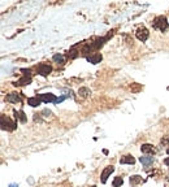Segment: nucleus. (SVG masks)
<instances>
[{
	"label": "nucleus",
	"mask_w": 169,
	"mask_h": 187,
	"mask_svg": "<svg viewBox=\"0 0 169 187\" xmlns=\"http://www.w3.org/2000/svg\"><path fill=\"white\" fill-rule=\"evenodd\" d=\"M122 183H124V179L121 177H117L116 179L113 181V187H121L122 186Z\"/></svg>",
	"instance_id": "obj_18"
},
{
	"label": "nucleus",
	"mask_w": 169,
	"mask_h": 187,
	"mask_svg": "<svg viewBox=\"0 0 169 187\" xmlns=\"http://www.w3.org/2000/svg\"><path fill=\"white\" fill-rule=\"evenodd\" d=\"M86 59H87V61L91 63V64H98V63H100L102 61V55L100 53H93V55H90V56H86Z\"/></svg>",
	"instance_id": "obj_7"
},
{
	"label": "nucleus",
	"mask_w": 169,
	"mask_h": 187,
	"mask_svg": "<svg viewBox=\"0 0 169 187\" xmlns=\"http://www.w3.org/2000/svg\"><path fill=\"white\" fill-rule=\"evenodd\" d=\"M30 82H31V77H24V78H21L20 81H17L15 82V86H25V85H29Z\"/></svg>",
	"instance_id": "obj_11"
},
{
	"label": "nucleus",
	"mask_w": 169,
	"mask_h": 187,
	"mask_svg": "<svg viewBox=\"0 0 169 187\" xmlns=\"http://www.w3.org/2000/svg\"><path fill=\"white\" fill-rule=\"evenodd\" d=\"M141 181H142V177H139V176H132V177H130V179H129V182H130V185H132V186L138 185Z\"/></svg>",
	"instance_id": "obj_16"
},
{
	"label": "nucleus",
	"mask_w": 169,
	"mask_h": 187,
	"mask_svg": "<svg viewBox=\"0 0 169 187\" xmlns=\"http://www.w3.org/2000/svg\"><path fill=\"white\" fill-rule=\"evenodd\" d=\"M139 161L142 163V165H145V166H150V165L154 163V157L152 156H143V157L139 159Z\"/></svg>",
	"instance_id": "obj_8"
},
{
	"label": "nucleus",
	"mask_w": 169,
	"mask_h": 187,
	"mask_svg": "<svg viewBox=\"0 0 169 187\" xmlns=\"http://www.w3.org/2000/svg\"><path fill=\"white\" fill-rule=\"evenodd\" d=\"M135 35H137V38L139 39L141 42H146L147 39H148L150 33H148V30H147L146 27H141V29H138V30H137Z\"/></svg>",
	"instance_id": "obj_5"
},
{
	"label": "nucleus",
	"mask_w": 169,
	"mask_h": 187,
	"mask_svg": "<svg viewBox=\"0 0 169 187\" xmlns=\"http://www.w3.org/2000/svg\"><path fill=\"white\" fill-rule=\"evenodd\" d=\"M113 170H115L113 166H107L106 169H104L103 173H102V177H100V178H102V183H106V182H107V178L109 177L112 173H113Z\"/></svg>",
	"instance_id": "obj_6"
},
{
	"label": "nucleus",
	"mask_w": 169,
	"mask_h": 187,
	"mask_svg": "<svg viewBox=\"0 0 169 187\" xmlns=\"http://www.w3.org/2000/svg\"><path fill=\"white\" fill-rule=\"evenodd\" d=\"M54 61L57 63V64H64V63H65V57H64L61 53H56V55L54 56Z\"/></svg>",
	"instance_id": "obj_17"
},
{
	"label": "nucleus",
	"mask_w": 169,
	"mask_h": 187,
	"mask_svg": "<svg viewBox=\"0 0 169 187\" xmlns=\"http://www.w3.org/2000/svg\"><path fill=\"white\" fill-rule=\"evenodd\" d=\"M77 53L78 52L76 51V50H72L70 52L68 53V57H70V59H74V57H77Z\"/></svg>",
	"instance_id": "obj_19"
},
{
	"label": "nucleus",
	"mask_w": 169,
	"mask_h": 187,
	"mask_svg": "<svg viewBox=\"0 0 169 187\" xmlns=\"http://www.w3.org/2000/svg\"><path fill=\"white\" fill-rule=\"evenodd\" d=\"M141 150L143 153H155V148L152 144H143L141 147Z\"/></svg>",
	"instance_id": "obj_12"
},
{
	"label": "nucleus",
	"mask_w": 169,
	"mask_h": 187,
	"mask_svg": "<svg viewBox=\"0 0 169 187\" xmlns=\"http://www.w3.org/2000/svg\"><path fill=\"white\" fill-rule=\"evenodd\" d=\"M38 98L41 102H44V103H55L57 102V98L55 96L54 94H41V95H38Z\"/></svg>",
	"instance_id": "obj_4"
},
{
	"label": "nucleus",
	"mask_w": 169,
	"mask_h": 187,
	"mask_svg": "<svg viewBox=\"0 0 169 187\" xmlns=\"http://www.w3.org/2000/svg\"><path fill=\"white\" fill-rule=\"evenodd\" d=\"M16 122L12 121L11 118H8L5 116H2V129L3 130H7V131H12V130L16 129Z\"/></svg>",
	"instance_id": "obj_2"
},
{
	"label": "nucleus",
	"mask_w": 169,
	"mask_h": 187,
	"mask_svg": "<svg viewBox=\"0 0 169 187\" xmlns=\"http://www.w3.org/2000/svg\"><path fill=\"white\" fill-rule=\"evenodd\" d=\"M7 102H9V103H20L21 102V98L18 96V94H9L8 96L5 98Z\"/></svg>",
	"instance_id": "obj_9"
},
{
	"label": "nucleus",
	"mask_w": 169,
	"mask_h": 187,
	"mask_svg": "<svg viewBox=\"0 0 169 187\" xmlns=\"http://www.w3.org/2000/svg\"><path fill=\"white\" fill-rule=\"evenodd\" d=\"M78 95L82 96V98H87L89 95H91V91L87 87H81L80 90H78Z\"/></svg>",
	"instance_id": "obj_13"
},
{
	"label": "nucleus",
	"mask_w": 169,
	"mask_h": 187,
	"mask_svg": "<svg viewBox=\"0 0 169 187\" xmlns=\"http://www.w3.org/2000/svg\"><path fill=\"white\" fill-rule=\"evenodd\" d=\"M51 72H52V66H51L50 64H44V63H42V64H39V65H38V73H39L41 76L46 77V76H48Z\"/></svg>",
	"instance_id": "obj_3"
},
{
	"label": "nucleus",
	"mask_w": 169,
	"mask_h": 187,
	"mask_svg": "<svg viewBox=\"0 0 169 187\" xmlns=\"http://www.w3.org/2000/svg\"><path fill=\"white\" fill-rule=\"evenodd\" d=\"M28 104H29V105H31V107H38L39 104H41V100H39L38 96H35V98H29L28 99Z\"/></svg>",
	"instance_id": "obj_14"
},
{
	"label": "nucleus",
	"mask_w": 169,
	"mask_h": 187,
	"mask_svg": "<svg viewBox=\"0 0 169 187\" xmlns=\"http://www.w3.org/2000/svg\"><path fill=\"white\" fill-rule=\"evenodd\" d=\"M167 153L169 155V147H168V150H167Z\"/></svg>",
	"instance_id": "obj_22"
},
{
	"label": "nucleus",
	"mask_w": 169,
	"mask_h": 187,
	"mask_svg": "<svg viewBox=\"0 0 169 187\" xmlns=\"http://www.w3.org/2000/svg\"><path fill=\"white\" fill-rule=\"evenodd\" d=\"M93 187H96V186H93Z\"/></svg>",
	"instance_id": "obj_23"
},
{
	"label": "nucleus",
	"mask_w": 169,
	"mask_h": 187,
	"mask_svg": "<svg viewBox=\"0 0 169 187\" xmlns=\"http://www.w3.org/2000/svg\"><path fill=\"white\" fill-rule=\"evenodd\" d=\"M164 164H165V165H168V166H169V157H167L165 160H164Z\"/></svg>",
	"instance_id": "obj_20"
},
{
	"label": "nucleus",
	"mask_w": 169,
	"mask_h": 187,
	"mask_svg": "<svg viewBox=\"0 0 169 187\" xmlns=\"http://www.w3.org/2000/svg\"><path fill=\"white\" fill-rule=\"evenodd\" d=\"M134 163H135V159H134L132 155H126V156H124V157L120 160V164H130V165H133Z\"/></svg>",
	"instance_id": "obj_10"
},
{
	"label": "nucleus",
	"mask_w": 169,
	"mask_h": 187,
	"mask_svg": "<svg viewBox=\"0 0 169 187\" xmlns=\"http://www.w3.org/2000/svg\"><path fill=\"white\" fill-rule=\"evenodd\" d=\"M9 187H18V185H17V183H11Z\"/></svg>",
	"instance_id": "obj_21"
},
{
	"label": "nucleus",
	"mask_w": 169,
	"mask_h": 187,
	"mask_svg": "<svg viewBox=\"0 0 169 187\" xmlns=\"http://www.w3.org/2000/svg\"><path fill=\"white\" fill-rule=\"evenodd\" d=\"M13 113H15V114H16V118H20V121H21V122H22V124H25L26 121H28V118H26L25 113H24L22 111H20V112L15 111V112H13Z\"/></svg>",
	"instance_id": "obj_15"
},
{
	"label": "nucleus",
	"mask_w": 169,
	"mask_h": 187,
	"mask_svg": "<svg viewBox=\"0 0 169 187\" xmlns=\"http://www.w3.org/2000/svg\"><path fill=\"white\" fill-rule=\"evenodd\" d=\"M154 27L155 29H159L160 31H165L168 29V22H167V18L164 16H159L156 17L154 20Z\"/></svg>",
	"instance_id": "obj_1"
}]
</instances>
